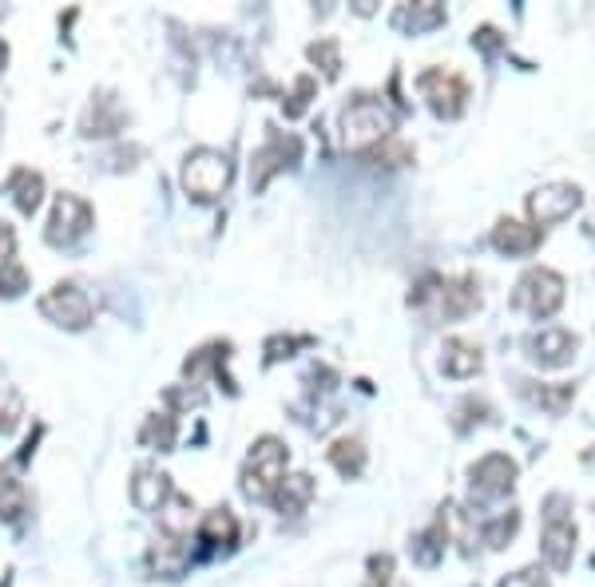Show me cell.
I'll return each mask as SVG.
<instances>
[{
    "label": "cell",
    "mask_w": 595,
    "mask_h": 587,
    "mask_svg": "<svg viewBox=\"0 0 595 587\" xmlns=\"http://www.w3.org/2000/svg\"><path fill=\"white\" fill-rule=\"evenodd\" d=\"M366 159L378 163V167H405V163H413V148L401 139H385V143L366 151Z\"/></svg>",
    "instance_id": "cell-29"
},
{
    "label": "cell",
    "mask_w": 595,
    "mask_h": 587,
    "mask_svg": "<svg viewBox=\"0 0 595 587\" xmlns=\"http://www.w3.org/2000/svg\"><path fill=\"white\" fill-rule=\"evenodd\" d=\"M544 242V231L532 227V222H520V219H501L493 227V246L508 258H520V254H532Z\"/></svg>",
    "instance_id": "cell-14"
},
{
    "label": "cell",
    "mask_w": 595,
    "mask_h": 587,
    "mask_svg": "<svg viewBox=\"0 0 595 587\" xmlns=\"http://www.w3.org/2000/svg\"><path fill=\"white\" fill-rule=\"evenodd\" d=\"M445 544H448V516H445V508H441V516L413 540V560L421 567H436L445 560Z\"/></svg>",
    "instance_id": "cell-19"
},
{
    "label": "cell",
    "mask_w": 595,
    "mask_h": 587,
    "mask_svg": "<svg viewBox=\"0 0 595 587\" xmlns=\"http://www.w3.org/2000/svg\"><path fill=\"white\" fill-rule=\"evenodd\" d=\"M575 334L572 330H560V326H548V330H536L528 337V357L536 361L540 369H560L575 357Z\"/></svg>",
    "instance_id": "cell-12"
},
{
    "label": "cell",
    "mask_w": 595,
    "mask_h": 587,
    "mask_svg": "<svg viewBox=\"0 0 595 587\" xmlns=\"http://www.w3.org/2000/svg\"><path fill=\"white\" fill-rule=\"evenodd\" d=\"M501 587H548V576L540 567H524V572H512Z\"/></svg>",
    "instance_id": "cell-36"
},
{
    "label": "cell",
    "mask_w": 595,
    "mask_h": 587,
    "mask_svg": "<svg viewBox=\"0 0 595 587\" xmlns=\"http://www.w3.org/2000/svg\"><path fill=\"white\" fill-rule=\"evenodd\" d=\"M326 457H330V464L342 472V476H362V472H366V445L357 437H338Z\"/></svg>",
    "instance_id": "cell-25"
},
{
    "label": "cell",
    "mask_w": 595,
    "mask_h": 587,
    "mask_svg": "<svg viewBox=\"0 0 595 587\" xmlns=\"http://www.w3.org/2000/svg\"><path fill=\"white\" fill-rule=\"evenodd\" d=\"M28 290V270L21 263H4L0 266V298H16Z\"/></svg>",
    "instance_id": "cell-32"
},
{
    "label": "cell",
    "mask_w": 595,
    "mask_h": 587,
    "mask_svg": "<svg viewBox=\"0 0 595 587\" xmlns=\"http://www.w3.org/2000/svg\"><path fill=\"white\" fill-rule=\"evenodd\" d=\"M393 24L405 28V33H429L436 24H445V4H436V0H417V4H401L393 12Z\"/></svg>",
    "instance_id": "cell-22"
},
{
    "label": "cell",
    "mask_w": 595,
    "mask_h": 587,
    "mask_svg": "<svg viewBox=\"0 0 595 587\" xmlns=\"http://www.w3.org/2000/svg\"><path fill=\"white\" fill-rule=\"evenodd\" d=\"M516 528H520V512H504V516H496V520H489L484 524V544L489 548H508V540L516 536Z\"/></svg>",
    "instance_id": "cell-30"
},
{
    "label": "cell",
    "mask_w": 595,
    "mask_h": 587,
    "mask_svg": "<svg viewBox=\"0 0 595 587\" xmlns=\"http://www.w3.org/2000/svg\"><path fill=\"white\" fill-rule=\"evenodd\" d=\"M230 179H235V167L223 151L215 148H199L183 159V191L195 203H215L230 191Z\"/></svg>",
    "instance_id": "cell-4"
},
{
    "label": "cell",
    "mask_w": 595,
    "mask_h": 587,
    "mask_svg": "<svg viewBox=\"0 0 595 587\" xmlns=\"http://www.w3.org/2000/svg\"><path fill=\"white\" fill-rule=\"evenodd\" d=\"M92 207H88V199L80 195H56L52 203V215H48V231L45 239L52 246H72V242H80L84 234L92 231Z\"/></svg>",
    "instance_id": "cell-8"
},
{
    "label": "cell",
    "mask_w": 595,
    "mask_h": 587,
    "mask_svg": "<svg viewBox=\"0 0 595 587\" xmlns=\"http://www.w3.org/2000/svg\"><path fill=\"white\" fill-rule=\"evenodd\" d=\"M124 124H127V112L119 107V100H115L112 92H100V95H92L80 131L84 136H115Z\"/></svg>",
    "instance_id": "cell-16"
},
{
    "label": "cell",
    "mask_w": 595,
    "mask_h": 587,
    "mask_svg": "<svg viewBox=\"0 0 595 587\" xmlns=\"http://www.w3.org/2000/svg\"><path fill=\"white\" fill-rule=\"evenodd\" d=\"M298 159H302V139H298V136H282V131H270V139H266L263 148L254 151V159H251L254 191H266V183H270L278 171L294 167Z\"/></svg>",
    "instance_id": "cell-10"
},
{
    "label": "cell",
    "mask_w": 595,
    "mask_h": 587,
    "mask_svg": "<svg viewBox=\"0 0 595 587\" xmlns=\"http://www.w3.org/2000/svg\"><path fill=\"white\" fill-rule=\"evenodd\" d=\"M532 401H536L540 409H548L552 417H560V413H568V409H572L575 385H572V381H556V385H536V390H532Z\"/></svg>",
    "instance_id": "cell-26"
},
{
    "label": "cell",
    "mask_w": 595,
    "mask_h": 587,
    "mask_svg": "<svg viewBox=\"0 0 595 587\" xmlns=\"http://www.w3.org/2000/svg\"><path fill=\"white\" fill-rule=\"evenodd\" d=\"M172 496V476L160 469H139L136 481H131V500H136L139 512H160Z\"/></svg>",
    "instance_id": "cell-17"
},
{
    "label": "cell",
    "mask_w": 595,
    "mask_h": 587,
    "mask_svg": "<svg viewBox=\"0 0 595 587\" xmlns=\"http://www.w3.org/2000/svg\"><path fill=\"white\" fill-rule=\"evenodd\" d=\"M393 127H397V116H393L381 100H374V95H354L342 112V143L350 151H362V155H366L369 148L393 139Z\"/></svg>",
    "instance_id": "cell-2"
},
{
    "label": "cell",
    "mask_w": 595,
    "mask_h": 587,
    "mask_svg": "<svg viewBox=\"0 0 595 587\" xmlns=\"http://www.w3.org/2000/svg\"><path fill=\"white\" fill-rule=\"evenodd\" d=\"M516 476H520V469H516V461L508 452H489V457H481V461L469 469L472 493L484 496V500H496V496L512 493Z\"/></svg>",
    "instance_id": "cell-11"
},
{
    "label": "cell",
    "mask_w": 595,
    "mask_h": 587,
    "mask_svg": "<svg viewBox=\"0 0 595 587\" xmlns=\"http://www.w3.org/2000/svg\"><path fill=\"white\" fill-rule=\"evenodd\" d=\"M287 469H290L287 445L278 437H258L251 457H246V464H242V476H239L242 496H251V500H270L278 484L287 481Z\"/></svg>",
    "instance_id": "cell-3"
},
{
    "label": "cell",
    "mask_w": 595,
    "mask_h": 587,
    "mask_svg": "<svg viewBox=\"0 0 595 587\" xmlns=\"http://www.w3.org/2000/svg\"><path fill=\"white\" fill-rule=\"evenodd\" d=\"M309 346V337H270L266 342V366H275L282 357H294V349Z\"/></svg>",
    "instance_id": "cell-34"
},
{
    "label": "cell",
    "mask_w": 595,
    "mask_h": 587,
    "mask_svg": "<svg viewBox=\"0 0 595 587\" xmlns=\"http://www.w3.org/2000/svg\"><path fill=\"white\" fill-rule=\"evenodd\" d=\"M306 56L326 72V80H338V72H342V56H338V40H318V44L306 48Z\"/></svg>",
    "instance_id": "cell-31"
},
{
    "label": "cell",
    "mask_w": 595,
    "mask_h": 587,
    "mask_svg": "<svg viewBox=\"0 0 595 587\" xmlns=\"http://www.w3.org/2000/svg\"><path fill=\"white\" fill-rule=\"evenodd\" d=\"M417 88H421V95L429 100V107H433L441 119H457L460 112L469 107V84H465V76H457V72L429 68L421 72Z\"/></svg>",
    "instance_id": "cell-6"
},
{
    "label": "cell",
    "mask_w": 595,
    "mask_h": 587,
    "mask_svg": "<svg viewBox=\"0 0 595 587\" xmlns=\"http://www.w3.org/2000/svg\"><path fill=\"white\" fill-rule=\"evenodd\" d=\"M24 505H28L24 484L9 469H0V520H16L24 512Z\"/></svg>",
    "instance_id": "cell-28"
},
{
    "label": "cell",
    "mask_w": 595,
    "mask_h": 587,
    "mask_svg": "<svg viewBox=\"0 0 595 587\" xmlns=\"http://www.w3.org/2000/svg\"><path fill=\"white\" fill-rule=\"evenodd\" d=\"M318 92V84H314V76H298V84H294V95H290V104H287V116L290 119H298L302 112L309 107V95Z\"/></svg>",
    "instance_id": "cell-33"
},
{
    "label": "cell",
    "mask_w": 595,
    "mask_h": 587,
    "mask_svg": "<svg viewBox=\"0 0 595 587\" xmlns=\"http://www.w3.org/2000/svg\"><path fill=\"white\" fill-rule=\"evenodd\" d=\"M9 195L16 199V207H21L24 215H33V210L40 207V199H45V175L33 171V167H21V171H12Z\"/></svg>",
    "instance_id": "cell-24"
},
{
    "label": "cell",
    "mask_w": 595,
    "mask_h": 587,
    "mask_svg": "<svg viewBox=\"0 0 595 587\" xmlns=\"http://www.w3.org/2000/svg\"><path fill=\"white\" fill-rule=\"evenodd\" d=\"M175 433H179L175 417L172 413H160V417H148V425H143L139 441H143V445H151V449H160V452H172L175 449Z\"/></svg>",
    "instance_id": "cell-27"
},
{
    "label": "cell",
    "mask_w": 595,
    "mask_h": 587,
    "mask_svg": "<svg viewBox=\"0 0 595 587\" xmlns=\"http://www.w3.org/2000/svg\"><path fill=\"white\" fill-rule=\"evenodd\" d=\"M21 421V397L12 390H0V433H12Z\"/></svg>",
    "instance_id": "cell-35"
},
{
    "label": "cell",
    "mask_w": 595,
    "mask_h": 587,
    "mask_svg": "<svg viewBox=\"0 0 595 587\" xmlns=\"http://www.w3.org/2000/svg\"><path fill=\"white\" fill-rule=\"evenodd\" d=\"M199 540H203L206 548H235V540H239V520H235V512H230V508H211L203 516V524H199Z\"/></svg>",
    "instance_id": "cell-21"
},
{
    "label": "cell",
    "mask_w": 595,
    "mask_h": 587,
    "mask_svg": "<svg viewBox=\"0 0 595 587\" xmlns=\"http://www.w3.org/2000/svg\"><path fill=\"white\" fill-rule=\"evenodd\" d=\"M40 314H45L48 322L64 326V330H84V326L92 322V298L76 282H56L40 298Z\"/></svg>",
    "instance_id": "cell-9"
},
{
    "label": "cell",
    "mask_w": 595,
    "mask_h": 587,
    "mask_svg": "<svg viewBox=\"0 0 595 587\" xmlns=\"http://www.w3.org/2000/svg\"><path fill=\"white\" fill-rule=\"evenodd\" d=\"M540 556L552 572H568L575 560V524L572 520H544V536H540Z\"/></svg>",
    "instance_id": "cell-13"
},
{
    "label": "cell",
    "mask_w": 595,
    "mask_h": 587,
    "mask_svg": "<svg viewBox=\"0 0 595 587\" xmlns=\"http://www.w3.org/2000/svg\"><path fill=\"white\" fill-rule=\"evenodd\" d=\"M441 369L448 378H477L484 369V349L469 337H448L441 349Z\"/></svg>",
    "instance_id": "cell-15"
},
{
    "label": "cell",
    "mask_w": 595,
    "mask_h": 587,
    "mask_svg": "<svg viewBox=\"0 0 595 587\" xmlns=\"http://www.w3.org/2000/svg\"><path fill=\"white\" fill-rule=\"evenodd\" d=\"M564 278L548 266H532L520 275L512 290V306L516 310H524L528 318H552V314L564 306Z\"/></svg>",
    "instance_id": "cell-5"
},
{
    "label": "cell",
    "mask_w": 595,
    "mask_h": 587,
    "mask_svg": "<svg viewBox=\"0 0 595 587\" xmlns=\"http://www.w3.org/2000/svg\"><path fill=\"white\" fill-rule=\"evenodd\" d=\"M187 540L179 536V532H163L160 540H155V548H151V567L160 572V576H179L187 564Z\"/></svg>",
    "instance_id": "cell-23"
},
{
    "label": "cell",
    "mask_w": 595,
    "mask_h": 587,
    "mask_svg": "<svg viewBox=\"0 0 595 587\" xmlns=\"http://www.w3.org/2000/svg\"><path fill=\"white\" fill-rule=\"evenodd\" d=\"M227 357H230V342H211V346H203L199 354L187 357V361H183V373L191 378V385H195V381H203L206 373L223 378V366H227ZM223 385H227V390H235V385H230L227 378H223Z\"/></svg>",
    "instance_id": "cell-20"
},
{
    "label": "cell",
    "mask_w": 595,
    "mask_h": 587,
    "mask_svg": "<svg viewBox=\"0 0 595 587\" xmlns=\"http://www.w3.org/2000/svg\"><path fill=\"white\" fill-rule=\"evenodd\" d=\"M4 64H9V44L0 40V72H4Z\"/></svg>",
    "instance_id": "cell-38"
},
{
    "label": "cell",
    "mask_w": 595,
    "mask_h": 587,
    "mask_svg": "<svg viewBox=\"0 0 595 587\" xmlns=\"http://www.w3.org/2000/svg\"><path fill=\"white\" fill-rule=\"evenodd\" d=\"M12 251H16V231H12L9 222L0 219V266L12 263Z\"/></svg>",
    "instance_id": "cell-37"
},
{
    "label": "cell",
    "mask_w": 595,
    "mask_h": 587,
    "mask_svg": "<svg viewBox=\"0 0 595 587\" xmlns=\"http://www.w3.org/2000/svg\"><path fill=\"white\" fill-rule=\"evenodd\" d=\"M309 500H314V476H309V472L287 476V481L275 488V496H270V505H275L282 516H302L309 508Z\"/></svg>",
    "instance_id": "cell-18"
},
{
    "label": "cell",
    "mask_w": 595,
    "mask_h": 587,
    "mask_svg": "<svg viewBox=\"0 0 595 587\" xmlns=\"http://www.w3.org/2000/svg\"><path fill=\"white\" fill-rule=\"evenodd\" d=\"M580 207H584V191L575 183H548L528 195L532 227H556V222L572 219Z\"/></svg>",
    "instance_id": "cell-7"
},
{
    "label": "cell",
    "mask_w": 595,
    "mask_h": 587,
    "mask_svg": "<svg viewBox=\"0 0 595 587\" xmlns=\"http://www.w3.org/2000/svg\"><path fill=\"white\" fill-rule=\"evenodd\" d=\"M413 310H429L433 318H465V314L481 310V286L472 275L441 278L425 275L409 294Z\"/></svg>",
    "instance_id": "cell-1"
}]
</instances>
